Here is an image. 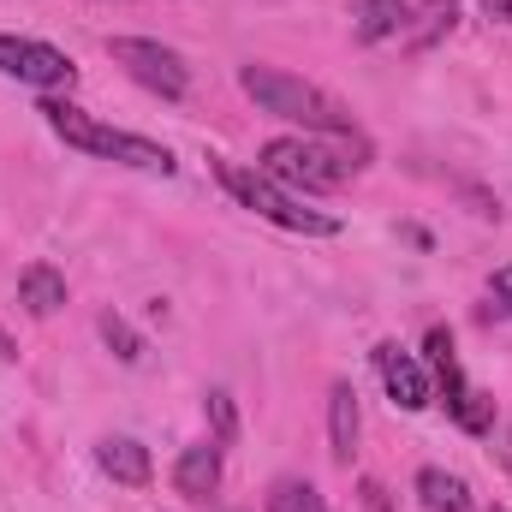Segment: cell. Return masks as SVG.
Returning <instances> with one entry per match:
<instances>
[{"label": "cell", "instance_id": "cell-1", "mask_svg": "<svg viewBox=\"0 0 512 512\" xmlns=\"http://www.w3.org/2000/svg\"><path fill=\"white\" fill-rule=\"evenodd\" d=\"M239 90L251 96L262 114H274V120H292V126H304V131H322V137H358V131H352V108L334 102L322 84H310V78H298V72L245 66V72H239Z\"/></svg>", "mask_w": 512, "mask_h": 512}, {"label": "cell", "instance_id": "cell-2", "mask_svg": "<svg viewBox=\"0 0 512 512\" xmlns=\"http://www.w3.org/2000/svg\"><path fill=\"white\" fill-rule=\"evenodd\" d=\"M42 120L54 137H66L72 149H90V155H108V161H120V167H137V173H173V155L161 149V143H149V137H131V131H114L102 126V120H90L84 108H72V102H42Z\"/></svg>", "mask_w": 512, "mask_h": 512}, {"label": "cell", "instance_id": "cell-3", "mask_svg": "<svg viewBox=\"0 0 512 512\" xmlns=\"http://www.w3.org/2000/svg\"><path fill=\"white\" fill-rule=\"evenodd\" d=\"M274 185H292V191H310V197H322V191H340L346 185V173H352V161H346V137L340 143H316V137H274V143H262V161H256Z\"/></svg>", "mask_w": 512, "mask_h": 512}, {"label": "cell", "instance_id": "cell-4", "mask_svg": "<svg viewBox=\"0 0 512 512\" xmlns=\"http://www.w3.org/2000/svg\"><path fill=\"white\" fill-rule=\"evenodd\" d=\"M215 179L245 203L256 209L262 221H274V227H286V233H310V239H334L340 233V221L334 215H322V209H304L292 191H280L262 167H239V161H215Z\"/></svg>", "mask_w": 512, "mask_h": 512}, {"label": "cell", "instance_id": "cell-5", "mask_svg": "<svg viewBox=\"0 0 512 512\" xmlns=\"http://www.w3.org/2000/svg\"><path fill=\"white\" fill-rule=\"evenodd\" d=\"M108 54H114V66H126L143 90H161V96H185V90H191V72H185V60H179L167 42H149V36H114Z\"/></svg>", "mask_w": 512, "mask_h": 512}, {"label": "cell", "instance_id": "cell-6", "mask_svg": "<svg viewBox=\"0 0 512 512\" xmlns=\"http://www.w3.org/2000/svg\"><path fill=\"white\" fill-rule=\"evenodd\" d=\"M0 72L36 90H60L72 84V60L54 42H30V36H0Z\"/></svg>", "mask_w": 512, "mask_h": 512}, {"label": "cell", "instance_id": "cell-7", "mask_svg": "<svg viewBox=\"0 0 512 512\" xmlns=\"http://www.w3.org/2000/svg\"><path fill=\"white\" fill-rule=\"evenodd\" d=\"M376 370H382V387L393 393V405H405V411H423L435 393H429V376H423V364L411 358V352H399L393 340L376 346Z\"/></svg>", "mask_w": 512, "mask_h": 512}, {"label": "cell", "instance_id": "cell-8", "mask_svg": "<svg viewBox=\"0 0 512 512\" xmlns=\"http://www.w3.org/2000/svg\"><path fill=\"white\" fill-rule=\"evenodd\" d=\"M173 483H179V495L209 501V495L221 489V441H197V447H185L179 465H173Z\"/></svg>", "mask_w": 512, "mask_h": 512}, {"label": "cell", "instance_id": "cell-9", "mask_svg": "<svg viewBox=\"0 0 512 512\" xmlns=\"http://www.w3.org/2000/svg\"><path fill=\"white\" fill-rule=\"evenodd\" d=\"M352 447H358V393L352 382L328 387V453L334 465H352Z\"/></svg>", "mask_w": 512, "mask_h": 512}, {"label": "cell", "instance_id": "cell-10", "mask_svg": "<svg viewBox=\"0 0 512 512\" xmlns=\"http://www.w3.org/2000/svg\"><path fill=\"white\" fill-rule=\"evenodd\" d=\"M96 465H102L114 483H126V489H143L149 471H155V465H149V447L131 441V435H108V441L96 447Z\"/></svg>", "mask_w": 512, "mask_h": 512}, {"label": "cell", "instance_id": "cell-11", "mask_svg": "<svg viewBox=\"0 0 512 512\" xmlns=\"http://www.w3.org/2000/svg\"><path fill=\"white\" fill-rule=\"evenodd\" d=\"M18 304H24L30 316H54V310L66 304V274L48 268V262H30V268L18 274Z\"/></svg>", "mask_w": 512, "mask_h": 512}, {"label": "cell", "instance_id": "cell-12", "mask_svg": "<svg viewBox=\"0 0 512 512\" xmlns=\"http://www.w3.org/2000/svg\"><path fill=\"white\" fill-rule=\"evenodd\" d=\"M417 495H423L429 512H471L465 477H453V471H441V465H423V471H417Z\"/></svg>", "mask_w": 512, "mask_h": 512}, {"label": "cell", "instance_id": "cell-13", "mask_svg": "<svg viewBox=\"0 0 512 512\" xmlns=\"http://www.w3.org/2000/svg\"><path fill=\"white\" fill-rule=\"evenodd\" d=\"M405 30V0H364L358 6V36L364 42H382V36H399Z\"/></svg>", "mask_w": 512, "mask_h": 512}, {"label": "cell", "instance_id": "cell-14", "mask_svg": "<svg viewBox=\"0 0 512 512\" xmlns=\"http://www.w3.org/2000/svg\"><path fill=\"white\" fill-rule=\"evenodd\" d=\"M447 411H453V423H459V429H471V435L495 429V399H489L483 387H465V393H459V399H453Z\"/></svg>", "mask_w": 512, "mask_h": 512}, {"label": "cell", "instance_id": "cell-15", "mask_svg": "<svg viewBox=\"0 0 512 512\" xmlns=\"http://www.w3.org/2000/svg\"><path fill=\"white\" fill-rule=\"evenodd\" d=\"M268 512H322V495H316L310 483L286 477V483H274V489H268Z\"/></svg>", "mask_w": 512, "mask_h": 512}, {"label": "cell", "instance_id": "cell-16", "mask_svg": "<svg viewBox=\"0 0 512 512\" xmlns=\"http://www.w3.org/2000/svg\"><path fill=\"white\" fill-rule=\"evenodd\" d=\"M96 328H102V340L114 346V358H120V364H137V358H143V340L131 334V322H126V316L102 310V322H96Z\"/></svg>", "mask_w": 512, "mask_h": 512}, {"label": "cell", "instance_id": "cell-17", "mask_svg": "<svg viewBox=\"0 0 512 512\" xmlns=\"http://www.w3.org/2000/svg\"><path fill=\"white\" fill-rule=\"evenodd\" d=\"M203 405H209V423H215V441H221V447H233V441H239V411H233V393H209Z\"/></svg>", "mask_w": 512, "mask_h": 512}, {"label": "cell", "instance_id": "cell-18", "mask_svg": "<svg viewBox=\"0 0 512 512\" xmlns=\"http://www.w3.org/2000/svg\"><path fill=\"white\" fill-rule=\"evenodd\" d=\"M489 286H495V298L512 310V262H507V268H495V280H489Z\"/></svg>", "mask_w": 512, "mask_h": 512}, {"label": "cell", "instance_id": "cell-19", "mask_svg": "<svg viewBox=\"0 0 512 512\" xmlns=\"http://www.w3.org/2000/svg\"><path fill=\"white\" fill-rule=\"evenodd\" d=\"M483 12H489L495 24H512V0H483Z\"/></svg>", "mask_w": 512, "mask_h": 512}, {"label": "cell", "instance_id": "cell-20", "mask_svg": "<svg viewBox=\"0 0 512 512\" xmlns=\"http://www.w3.org/2000/svg\"><path fill=\"white\" fill-rule=\"evenodd\" d=\"M364 501H370V512H387V495H382V483H364Z\"/></svg>", "mask_w": 512, "mask_h": 512}, {"label": "cell", "instance_id": "cell-21", "mask_svg": "<svg viewBox=\"0 0 512 512\" xmlns=\"http://www.w3.org/2000/svg\"><path fill=\"white\" fill-rule=\"evenodd\" d=\"M12 358H18V346H12V334L0 328V364H12Z\"/></svg>", "mask_w": 512, "mask_h": 512}, {"label": "cell", "instance_id": "cell-22", "mask_svg": "<svg viewBox=\"0 0 512 512\" xmlns=\"http://www.w3.org/2000/svg\"><path fill=\"white\" fill-rule=\"evenodd\" d=\"M495 512H507V507H495Z\"/></svg>", "mask_w": 512, "mask_h": 512}]
</instances>
